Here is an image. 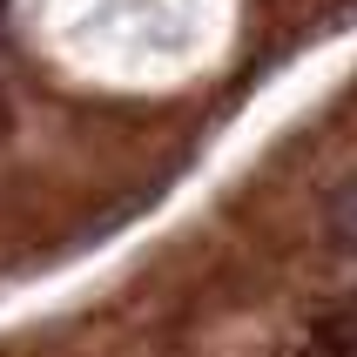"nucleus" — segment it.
Instances as JSON below:
<instances>
[{"label":"nucleus","instance_id":"nucleus-1","mask_svg":"<svg viewBox=\"0 0 357 357\" xmlns=\"http://www.w3.org/2000/svg\"><path fill=\"white\" fill-rule=\"evenodd\" d=\"M317 357H357V310L351 303L317 324Z\"/></svg>","mask_w":357,"mask_h":357},{"label":"nucleus","instance_id":"nucleus-2","mask_svg":"<svg viewBox=\"0 0 357 357\" xmlns=\"http://www.w3.org/2000/svg\"><path fill=\"white\" fill-rule=\"evenodd\" d=\"M331 243L357 257V182H344L337 196H331Z\"/></svg>","mask_w":357,"mask_h":357},{"label":"nucleus","instance_id":"nucleus-3","mask_svg":"<svg viewBox=\"0 0 357 357\" xmlns=\"http://www.w3.org/2000/svg\"><path fill=\"white\" fill-rule=\"evenodd\" d=\"M0 128H7V101H0Z\"/></svg>","mask_w":357,"mask_h":357}]
</instances>
